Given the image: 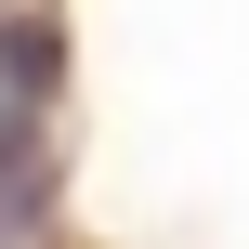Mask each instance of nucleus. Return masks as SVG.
I'll use <instances>...</instances> for the list:
<instances>
[{"label":"nucleus","mask_w":249,"mask_h":249,"mask_svg":"<svg viewBox=\"0 0 249 249\" xmlns=\"http://www.w3.org/2000/svg\"><path fill=\"white\" fill-rule=\"evenodd\" d=\"M26 184H39V131L0 105V197H26Z\"/></svg>","instance_id":"obj_1"}]
</instances>
